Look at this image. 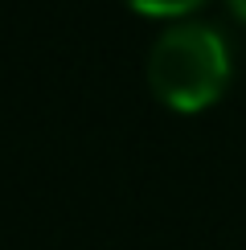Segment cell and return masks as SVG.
<instances>
[{
	"label": "cell",
	"instance_id": "obj_1",
	"mask_svg": "<svg viewBox=\"0 0 246 250\" xmlns=\"http://www.w3.org/2000/svg\"><path fill=\"white\" fill-rule=\"evenodd\" d=\"M148 82L164 107L181 115L205 111L230 82V49L209 25H172L148 49Z\"/></svg>",
	"mask_w": 246,
	"mask_h": 250
},
{
	"label": "cell",
	"instance_id": "obj_2",
	"mask_svg": "<svg viewBox=\"0 0 246 250\" xmlns=\"http://www.w3.org/2000/svg\"><path fill=\"white\" fill-rule=\"evenodd\" d=\"M197 4H205V0H127V8H136L144 17H184Z\"/></svg>",
	"mask_w": 246,
	"mask_h": 250
},
{
	"label": "cell",
	"instance_id": "obj_3",
	"mask_svg": "<svg viewBox=\"0 0 246 250\" xmlns=\"http://www.w3.org/2000/svg\"><path fill=\"white\" fill-rule=\"evenodd\" d=\"M230 8H234V17L246 21V0H230Z\"/></svg>",
	"mask_w": 246,
	"mask_h": 250
}]
</instances>
